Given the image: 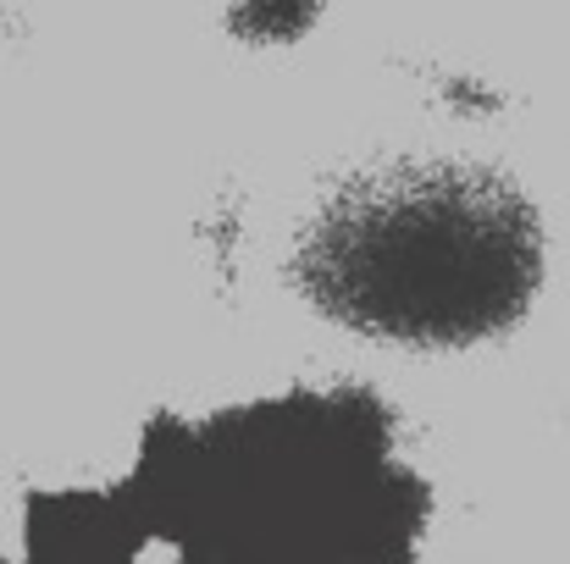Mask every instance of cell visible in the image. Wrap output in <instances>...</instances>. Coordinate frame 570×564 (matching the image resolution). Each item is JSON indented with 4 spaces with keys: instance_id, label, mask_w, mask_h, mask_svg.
Returning <instances> with one entry per match:
<instances>
[{
    "instance_id": "obj_1",
    "label": "cell",
    "mask_w": 570,
    "mask_h": 564,
    "mask_svg": "<svg viewBox=\"0 0 570 564\" xmlns=\"http://www.w3.org/2000/svg\"><path fill=\"white\" fill-rule=\"evenodd\" d=\"M305 299L399 349H465L504 333L543 283L527 194L460 156H393L333 184L294 238Z\"/></svg>"
}]
</instances>
